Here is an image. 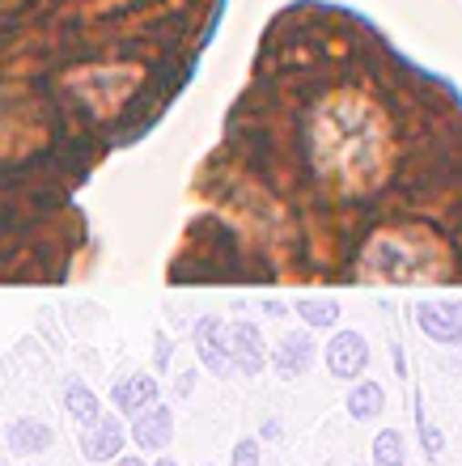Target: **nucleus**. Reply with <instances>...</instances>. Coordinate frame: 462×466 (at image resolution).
I'll return each mask as SVG.
<instances>
[{
  "mask_svg": "<svg viewBox=\"0 0 462 466\" xmlns=\"http://www.w3.org/2000/svg\"><path fill=\"white\" fill-rule=\"evenodd\" d=\"M314 170L340 191H365L386 170V119L361 94H331L305 123Z\"/></svg>",
  "mask_w": 462,
  "mask_h": 466,
  "instance_id": "1",
  "label": "nucleus"
},
{
  "mask_svg": "<svg viewBox=\"0 0 462 466\" xmlns=\"http://www.w3.org/2000/svg\"><path fill=\"white\" fill-rule=\"evenodd\" d=\"M446 268H450L446 250L416 229L374 233L365 242V250H361V263H356L361 276H369V280H390V284L437 280Z\"/></svg>",
  "mask_w": 462,
  "mask_h": 466,
  "instance_id": "2",
  "label": "nucleus"
},
{
  "mask_svg": "<svg viewBox=\"0 0 462 466\" xmlns=\"http://www.w3.org/2000/svg\"><path fill=\"white\" fill-rule=\"evenodd\" d=\"M136 86H140V68H81V73H68V89L94 115L119 111L136 94Z\"/></svg>",
  "mask_w": 462,
  "mask_h": 466,
  "instance_id": "3",
  "label": "nucleus"
},
{
  "mask_svg": "<svg viewBox=\"0 0 462 466\" xmlns=\"http://www.w3.org/2000/svg\"><path fill=\"white\" fill-rule=\"evenodd\" d=\"M195 356H200V365L212 369V378H230L233 373V356H230V322L217 319V314H204V319L195 322Z\"/></svg>",
  "mask_w": 462,
  "mask_h": 466,
  "instance_id": "4",
  "label": "nucleus"
},
{
  "mask_svg": "<svg viewBox=\"0 0 462 466\" xmlns=\"http://www.w3.org/2000/svg\"><path fill=\"white\" fill-rule=\"evenodd\" d=\"M323 360H327L331 378L340 381H361V373L369 369V339L361 331H335L327 339V348H323Z\"/></svg>",
  "mask_w": 462,
  "mask_h": 466,
  "instance_id": "5",
  "label": "nucleus"
},
{
  "mask_svg": "<svg viewBox=\"0 0 462 466\" xmlns=\"http://www.w3.org/2000/svg\"><path fill=\"white\" fill-rule=\"evenodd\" d=\"M230 356H233V373H246V378H259V373L268 369L272 352H268V344H263L259 322H251V319L230 322Z\"/></svg>",
  "mask_w": 462,
  "mask_h": 466,
  "instance_id": "6",
  "label": "nucleus"
},
{
  "mask_svg": "<svg viewBox=\"0 0 462 466\" xmlns=\"http://www.w3.org/2000/svg\"><path fill=\"white\" fill-rule=\"evenodd\" d=\"M416 327L433 344H462V301H425V306H416Z\"/></svg>",
  "mask_w": 462,
  "mask_h": 466,
  "instance_id": "7",
  "label": "nucleus"
},
{
  "mask_svg": "<svg viewBox=\"0 0 462 466\" xmlns=\"http://www.w3.org/2000/svg\"><path fill=\"white\" fill-rule=\"evenodd\" d=\"M128 437H132V432L123 429L119 416H102L94 429H81V458H86V462H110V458L123 454Z\"/></svg>",
  "mask_w": 462,
  "mask_h": 466,
  "instance_id": "8",
  "label": "nucleus"
},
{
  "mask_svg": "<svg viewBox=\"0 0 462 466\" xmlns=\"http://www.w3.org/2000/svg\"><path fill=\"white\" fill-rule=\"evenodd\" d=\"M132 441L145 450V454H161L166 445L174 441V411L166 403H153V407H145L140 416L132 420Z\"/></svg>",
  "mask_w": 462,
  "mask_h": 466,
  "instance_id": "9",
  "label": "nucleus"
},
{
  "mask_svg": "<svg viewBox=\"0 0 462 466\" xmlns=\"http://www.w3.org/2000/svg\"><path fill=\"white\" fill-rule=\"evenodd\" d=\"M310 365H314V335L310 331H293L272 348V369L280 378H302Z\"/></svg>",
  "mask_w": 462,
  "mask_h": 466,
  "instance_id": "10",
  "label": "nucleus"
},
{
  "mask_svg": "<svg viewBox=\"0 0 462 466\" xmlns=\"http://www.w3.org/2000/svg\"><path fill=\"white\" fill-rule=\"evenodd\" d=\"M158 394H161L158 378H149V373H132V378H123V381H115V386H110V403L119 407L123 416L136 420L140 411H145V407L161 403Z\"/></svg>",
  "mask_w": 462,
  "mask_h": 466,
  "instance_id": "11",
  "label": "nucleus"
},
{
  "mask_svg": "<svg viewBox=\"0 0 462 466\" xmlns=\"http://www.w3.org/2000/svg\"><path fill=\"white\" fill-rule=\"evenodd\" d=\"M51 441H56V432H51V424H43V420H35V416L13 420L9 429H5V450H9L13 458L43 454V450H47Z\"/></svg>",
  "mask_w": 462,
  "mask_h": 466,
  "instance_id": "12",
  "label": "nucleus"
},
{
  "mask_svg": "<svg viewBox=\"0 0 462 466\" xmlns=\"http://www.w3.org/2000/svg\"><path fill=\"white\" fill-rule=\"evenodd\" d=\"M64 411H68V420H73L77 429H94L98 420L107 416V411H102V399L89 390L86 381H68V386H64Z\"/></svg>",
  "mask_w": 462,
  "mask_h": 466,
  "instance_id": "13",
  "label": "nucleus"
},
{
  "mask_svg": "<svg viewBox=\"0 0 462 466\" xmlns=\"http://www.w3.org/2000/svg\"><path fill=\"white\" fill-rule=\"evenodd\" d=\"M382 407H386V390H382V381L361 378V381L348 386V416L353 420H377L382 416Z\"/></svg>",
  "mask_w": 462,
  "mask_h": 466,
  "instance_id": "14",
  "label": "nucleus"
},
{
  "mask_svg": "<svg viewBox=\"0 0 462 466\" xmlns=\"http://www.w3.org/2000/svg\"><path fill=\"white\" fill-rule=\"evenodd\" d=\"M297 319L310 331H331V327H340V301L335 297H302L297 301Z\"/></svg>",
  "mask_w": 462,
  "mask_h": 466,
  "instance_id": "15",
  "label": "nucleus"
},
{
  "mask_svg": "<svg viewBox=\"0 0 462 466\" xmlns=\"http://www.w3.org/2000/svg\"><path fill=\"white\" fill-rule=\"evenodd\" d=\"M369 466H407V441L399 429H382L369 450Z\"/></svg>",
  "mask_w": 462,
  "mask_h": 466,
  "instance_id": "16",
  "label": "nucleus"
},
{
  "mask_svg": "<svg viewBox=\"0 0 462 466\" xmlns=\"http://www.w3.org/2000/svg\"><path fill=\"white\" fill-rule=\"evenodd\" d=\"M416 429H420V450H425V458H428V462H437L441 450H446V437H441V429H433V424H428L420 390H416Z\"/></svg>",
  "mask_w": 462,
  "mask_h": 466,
  "instance_id": "17",
  "label": "nucleus"
},
{
  "mask_svg": "<svg viewBox=\"0 0 462 466\" xmlns=\"http://www.w3.org/2000/svg\"><path fill=\"white\" fill-rule=\"evenodd\" d=\"M230 466H263V458H259V441L255 437H242V441L233 445V458Z\"/></svg>",
  "mask_w": 462,
  "mask_h": 466,
  "instance_id": "18",
  "label": "nucleus"
},
{
  "mask_svg": "<svg viewBox=\"0 0 462 466\" xmlns=\"http://www.w3.org/2000/svg\"><path fill=\"white\" fill-rule=\"evenodd\" d=\"M170 352H174V344L166 339V335H158V369L170 365Z\"/></svg>",
  "mask_w": 462,
  "mask_h": 466,
  "instance_id": "19",
  "label": "nucleus"
},
{
  "mask_svg": "<svg viewBox=\"0 0 462 466\" xmlns=\"http://www.w3.org/2000/svg\"><path fill=\"white\" fill-rule=\"evenodd\" d=\"M174 390H179V394H191L195 390V373H183V378L174 381Z\"/></svg>",
  "mask_w": 462,
  "mask_h": 466,
  "instance_id": "20",
  "label": "nucleus"
},
{
  "mask_svg": "<svg viewBox=\"0 0 462 466\" xmlns=\"http://www.w3.org/2000/svg\"><path fill=\"white\" fill-rule=\"evenodd\" d=\"M115 466H145V458H136V454H128V458H115Z\"/></svg>",
  "mask_w": 462,
  "mask_h": 466,
  "instance_id": "21",
  "label": "nucleus"
},
{
  "mask_svg": "<svg viewBox=\"0 0 462 466\" xmlns=\"http://www.w3.org/2000/svg\"><path fill=\"white\" fill-rule=\"evenodd\" d=\"M263 437H280V420H268V424H263Z\"/></svg>",
  "mask_w": 462,
  "mask_h": 466,
  "instance_id": "22",
  "label": "nucleus"
},
{
  "mask_svg": "<svg viewBox=\"0 0 462 466\" xmlns=\"http://www.w3.org/2000/svg\"><path fill=\"white\" fill-rule=\"evenodd\" d=\"M153 466H179V462H174V458H158V462H153Z\"/></svg>",
  "mask_w": 462,
  "mask_h": 466,
  "instance_id": "23",
  "label": "nucleus"
},
{
  "mask_svg": "<svg viewBox=\"0 0 462 466\" xmlns=\"http://www.w3.org/2000/svg\"><path fill=\"white\" fill-rule=\"evenodd\" d=\"M0 445H5V437H0Z\"/></svg>",
  "mask_w": 462,
  "mask_h": 466,
  "instance_id": "24",
  "label": "nucleus"
}]
</instances>
